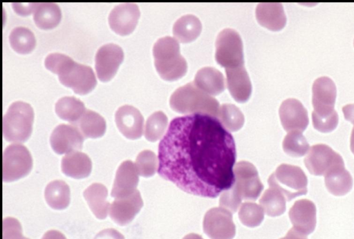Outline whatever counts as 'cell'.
Masks as SVG:
<instances>
[{"label": "cell", "mask_w": 354, "mask_h": 239, "mask_svg": "<svg viewBox=\"0 0 354 239\" xmlns=\"http://www.w3.org/2000/svg\"><path fill=\"white\" fill-rule=\"evenodd\" d=\"M350 149L351 152L354 155V126L351 131V138H350Z\"/></svg>", "instance_id": "46"}, {"label": "cell", "mask_w": 354, "mask_h": 239, "mask_svg": "<svg viewBox=\"0 0 354 239\" xmlns=\"http://www.w3.org/2000/svg\"><path fill=\"white\" fill-rule=\"evenodd\" d=\"M9 42L11 48L19 54L31 52L36 45L34 34L25 27L14 28L9 35Z\"/></svg>", "instance_id": "33"}, {"label": "cell", "mask_w": 354, "mask_h": 239, "mask_svg": "<svg viewBox=\"0 0 354 239\" xmlns=\"http://www.w3.org/2000/svg\"><path fill=\"white\" fill-rule=\"evenodd\" d=\"M234 182L223 191L219 199L221 207L235 213L242 200L254 201L263 189L257 169L249 162L241 161L234 167Z\"/></svg>", "instance_id": "3"}, {"label": "cell", "mask_w": 354, "mask_h": 239, "mask_svg": "<svg viewBox=\"0 0 354 239\" xmlns=\"http://www.w3.org/2000/svg\"><path fill=\"white\" fill-rule=\"evenodd\" d=\"M115 121L118 130L125 137L136 140L142 135L144 118L135 107L130 105L120 106L115 114Z\"/></svg>", "instance_id": "18"}, {"label": "cell", "mask_w": 354, "mask_h": 239, "mask_svg": "<svg viewBox=\"0 0 354 239\" xmlns=\"http://www.w3.org/2000/svg\"><path fill=\"white\" fill-rule=\"evenodd\" d=\"M282 146L287 155L295 157L304 156L310 149L306 138L298 131L288 132L283 139Z\"/></svg>", "instance_id": "36"}, {"label": "cell", "mask_w": 354, "mask_h": 239, "mask_svg": "<svg viewBox=\"0 0 354 239\" xmlns=\"http://www.w3.org/2000/svg\"><path fill=\"white\" fill-rule=\"evenodd\" d=\"M135 164L140 175L149 178L158 171V158L153 151L144 150L138 155Z\"/></svg>", "instance_id": "38"}, {"label": "cell", "mask_w": 354, "mask_h": 239, "mask_svg": "<svg viewBox=\"0 0 354 239\" xmlns=\"http://www.w3.org/2000/svg\"><path fill=\"white\" fill-rule=\"evenodd\" d=\"M286 199L278 189L270 187L259 200L260 205L269 216L276 217L282 215L286 209Z\"/></svg>", "instance_id": "32"}, {"label": "cell", "mask_w": 354, "mask_h": 239, "mask_svg": "<svg viewBox=\"0 0 354 239\" xmlns=\"http://www.w3.org/2000/svg\"><path fill=\"white\" fill-rule=\"evenodd\" d=\"M194 83L198 88L211 96L221 93L225 88L223 74L212 67H204L198 70Z\"/></svg>", "instance_id": "25"}, {"label": "cell", "mask_w": 354, "mask_h": 239, "mask_svg": "<svg viewBox=\"0 0 354 239\" xmlns=\"http://www.w3.org/2000/svg\"><path fill=\"white\" fill-rule=\"evenodd\" d=\"M183 239H203L200 235L196 233H189L186 235Z\"/></svg>", "instance_id": "45"}, {"label": "cell", "mask_w": 354, "mask_h": 239, "mask_svg": "<svg viewBox=\"0 0 354 239\" xmlns=\"http://www.w3.org/2000/svg\"><path fill=\"white\" fill-rule=\"evenodd\" d=\"M280 239H308L306 235H304L297 231H296L293 227L290 229L286 236L281 238Z\"/></svg>", "instance_id": "43"}, {"label": "cell", "mask_w": 354, "mask_h": 239, "mask_svg": "<svg viewBox=\"0 0 354 239\" xmlns=\"http://www.w3.org/2000/svg\"><path fill=\"white\" fill-rule=\"evenodd\" d=\"M42 239H66L63 234L57 231H50L46 233Z\"/></svg>", "instance_id": "44"}, {"label": "cell", "mask_w": 354, "mask_h": 239, "mask_svg": "<svg viewBox=\"0 0 354 239\" xmlns=\"http://www.w3.org/2000/svg\"><path fill=\"white\" fill-rule=\"evenodd\" d=\"M32 167L28 149L20 144L8 146L3 153V181L13 182L26 176Z\"/></svg>", "instance_id": "10"}, {"label": "cell", "mask_w": 354, "mask_h": 239, "mask_svg": "<svg viewBox=\"0 0 354 239\" xmlns=\"http://www.w3.org/2000/svg\"><path fill=\"white\" fill-rule=\"evenodd\" d=\"M136 164L131 160H125L119 166L113 188L111 196L116 198L130 195L136 191L139 177Z\"/></svg>", "instance_id": "19"}, {"label": "cell", "mask_w": 354, "mask_h": 239, "mask_svg": "<svg viewBox=\"0 0 354 239\" xmlns=\"http://www.w3.org/2000/svg\"><path fill=\"white\" fill-rule=\"evenodd\" d=\"M264 213L261 205L252 202H245L239 207V218L245 226L255 227L262 222Z\"/></svg>", "instance_id": "37"}, {"label": "cell", "mask_w": 354, "mask_h": 239, "mask_svg": "<svg viewBox=\"0 0 354 239\" xmlns=\"http://www.w3.org/2000/svg\"><path fill=\"white\" fill-rule=\"evenodd\" d=\"M55 111L63 120L74 125L86 112L84 103L75 97H63L55 104Z\"/></svg>", "instance_id": "31"}, {"label": "cell", "mask_w": 354, "mask_h": 239, "mask_svg": "<svg viewBox=\"0 0 354 239\" xmlns=\"http://www.w3.org/2000/svg\"><path fill=\"white\" fill-rule=\"evenodd\" d=\"M34 120L31 106L26 102H13L3 117V136L9 142L23 143L30 137Z\"/></svg>", "instance_id": "7"}, {"label": "cell", "mask_w": 354, "mask_h": 239, "mask_svg": "<svg viewBox=\"0 0 354 239\" xmlns=\"http://www.w3.org/2000/svg\"><path fill=\"white\" fill-rule=\"evenodd\" d=\"M270 187L278 189L285 196L286 201L306 195L308 178L301 167L281 164L268 180Z\"/></svg>", "instance_id": "8"}, {"label": "cell", "mask_w": 354, "mask_h": 239, "mask_svg": "<svg viewBox=\"0 0 354 239\" xmlns=\"http://www.w3.org/2000/svg\"><path fill=\"white\" fill-rule=\"evenodd\" d=\"M203 231L210 239H232L236 227L232 212L222 207L210 209L204 217Z\"/></svg>", "instance_id": "12"}, {"label": "cell", "mask_w": 354, "mask_h": 239, "mask_svg": "<svg viewBox=\"0 0 354 239\" xmlns=\"http://www.w3.org/2000/svg\"><path fill=\"white\" fill-rule=\"evenodd\" d=\"M74 126L80 130L84 138L100 137L106 131L104 119L91 110H86Z\"/></svg>", "instance_id": "30"}, {"label": "cell", "mask_w": 354, "mask_h": 239, "mask_svg": "<svg viewBox=\"0 0 354 239\" xmlns=\"http://www.w3.org/2000/svg\"><path fill=\"white\" fill-rule=\"evenodd\" d=\"M94 239H124V236L113 229H108L100 232Z\"/></svg>", "instance_id": "41"}, {"label": "cell", "mask_w": 354, "mask_h": 239, "mask_svg": "<svg viewBox=\"0 0 354 239\" xmlns=\"http://www.w3.org/2000/svg\"><path fill=\"white\" fill-rule=\"evenodd\" d=\"M218 120L229 132H235L244 124V115L240 109L232 104H224L218 110Z\"/></svg>", "instance_id": "34"}, {"label": "cell", "mask_w": 354, "mask_h": 239, "mask_svg": "<svg viewBox=\"0 0 354 239\" xmlns=\"http://www.w3.org/2000/svg\"><path fill=\"white\" fill-rule=\"evenodd\" d=\"M92 170V162L85 153L75 151L66 154L62 160V171L74 179L88 177Z\"/></svg>", "instance_id": "23"}, {"label": "cell", "mask_w": 354, "mask_h": 239, "mask_svg": "<svg viewBox=\"0 0 354 239\" xmlns=\"http://www.w3.org/2000/svg\"><path fill=\"white\" fill-rule=\"evenodd\" d=\"M13 10L21 16L30 15L35 10L36 3H12Z\"/></svg>", "instance_id": "40"}, {"label": "cell", "mask_w": 354, "mask_h": 239, "mask_svg": "<svg viewBox=\"0 0 354 239\" xmlns=\"http://www.w3.org/2000/svg\"><path fill=\"white\" fill-rule=\"evenodd\" d=\"M312 92L313 124L327 125L339 121L334 108L337 96L334 82L328 77H320L314 81Z\"/></svg>", "instance_id": "6"}, {"label": "cell", "mask_w": 354, "mask_h": 239, "mask_svg": "<svg viewBox=\"0 0 354 239\" xmlns=\"http://www.w3.org/2000/svg\"><path fill=\"white\" fill-rule=\"evenodd\" d=\"M44 197L47 204L53 209L61 210L66 208L71 200L68 185L62 180H54L45 189Z\"/></svg>", "instance_id": "29"}, {"label": "cell", "mask_w": 354, "mask_h": 239, "mask_svg": "<svg viewBox=\"0 0 354 239\" xmlns=\"http://www.w3.org/2000/svg\"><path fill=\"white\" fill-rule=\"evenodd\" d=\"M281 125L286 132L304 131L309 123L308 111L301 102L294 98L284 100L279 110Z\"/></svg>", "instance_id": "15"}, {"label": "cell", "mask_w": 354, "mask_h": 239, "mask_svg": "<svg viewBox=\"0 0 354 239\" xmlns=\"http://www.w3.org/2000/svg\"><path fill=\"white\" fill-rule=\"evenodd\" d=\"M171 108L181 114H205L217 117L218 101L198 88L194 82L177 88L169 99Z\"/></svg>", "instance_id": "4"}, {"label": "cell", "mask_w": 354, "mask_h": 239, "mask_svg": "<svg viewBox=\"0 0 354 239\" xmlns=\"http://www.w3.org/2000/svg\"><path fill=\"white\" fill-rule=\"evenodd\" d=\"M325 186L328 191L335 195L342 196L347 194L353 185V180L344 164L335 166L324 175Z\"/></svg>", "instance_id": "24"}, {"label": "cell", "mask_w": 354, "mask_h": 239, "mask_svg": "<svg viewBox=\"0 0 354 239\" xmlns=\"http://www.w3.org/2000/svg\"><path fill=\"white\" fill-rule=\"evenodd\" d=\"M342 112L345 120L354 125V104H349L343 106Z\"/></svg>", "instance_id": "42"}, {"label": "cell", "mask_w": 354, "mask_h": 239, "mask_svg": "<svg viewBox=\"0 0 354 239\" xmlns=\"http://www.w3.org/2000/svg\"><path fill=\"white\" fill-rule=\"evenodd\" d=\"M139 17L140 10L136 3H121L116 6L109 13V24L116 34L125 36L134 30Z\"/></svg>", "instance_id": "16"}, {"label": "cell", "mask_w": 354, "mask_h": 239, "mask_svg": "<svg viewBox=\"0 0 354 239\" xmlns=\"http://www.w3.org/2000/svg\"><path fill=\"white\" fill-rule=\"evenodd\" d=\"M61 10L54 3H36L33 11V20L35 25L43 30L55 28L60 22Z\"/></svg>", "instance_id": "28"}, {"label": "cell", "mask_w": 354, "mask_h": 239, "mask_svg": "<svg viewBox=\"0 0 354 239\" xmlns=\"http://www.w3.org/2000/svg\"><path fill=\"white\" fill-rule=\"evenodd\" d=\"M259 23L272 31L282 30L286 23V17L281 3H261L255 10Z\"/></svg>", "instance_id": "22"}, {"label": "cell", "mask_w": 354, "mask_h": 239, "mask_svg": "<svg viewBox=\"0 0 354 239\" xmlns=\"http://www.w3.org/2000/svg\"><path fill=\"white\" fill-rule=\"evenodd\" d=\"M45 67L57 75L59 81L72 88L75 93L86 95L97 85L91 67L78 64L70 57L61 53H51L44 61Z\"/></svg>", "instance_id": "2"}, {"label": "cell", "mask_w": 354, "mask_h": 239, "mask_svg": "<svg viewBox=\"0 0 354 239\" xmlns=\"http://www.w3.org/2000/svg\"><path fill=\"white\" fill-rule=\"evenodd\" d=\"M201 30L202 25L198 18L192 15H186L174 23L172 31L178 42L187 44L194 41Z\"/></svg>", "instance_id": "27"}, {"label": "cell", "mask_w": 354, "mask_h": 239, "mask_svg": "<svg viewBox=\"0 0 354 239\" xmlns=\"http://www.w3.org/2000/svg\"><path fill=\"white\" fill-rule=\"evenodd\" d=\"M143 202L139 191L129 196L116 198L109 207L111 219L120 225L129 223L140 211Z\"/></svg>", "instance_id": "20"}, {"label": "cell", "mask_w": 354, "mask_h": 239, "mask_svg": "<svg viewBox=\"0 0 354 239\" xmlns=\"http://www.w3.org/2000/svg\"><path fill=\"white\" fill-rule=\"evenodd\" d=\"M215 46V59L221 66L227 69L244 66L243 43L236 31L230 28L221 31Z\"/></svg>", "instance_id": "9"}, {"label": "cell", "mask_w": 354, "mask_h": 239, "mask_svg": "<svg viewBox=\"0 0 354 239\" xmlns=\"http://www.w3.org/2000/svg\"><path fill=\"white\" fill-rule=\"evenodd\" d=\"M3 239H27L21 235L19 222L15 218H6L3 222Z\"/></svg>", "instance_id": "39"}, {"label": "cell", "mask_w": 354, "mask_h": 239, "mask_svg": "<svg viewBox=\"0 0 354 239\" xmlns=\"http://www.w3.org/2000/svg\"><path fill=\"white\" fill-rule=\"evenodd\" d=\"M83 195L94 215L99 219L105 218L110 207L106 187L100 183H93L84 190Z\"/></svg>", "instance_id": "26"}, {"label": "cell", "mask_w": 354, "mask_h": 239, "mask_svg": "<svg viewBox=\"0 0 354 239\" xmlns=\"http://www.w3.org/2000/svg\"><path fill=\"white\" fill-rule=\"evenodd\" d=\"M316 212L313 201L308 199L297 200L288 213L293 228L306 236L313 233L316 227Z\"/></svg>", "instance_id": "17"}, {"label": "cell", "mask_w": 354, "mask_h": 239, "mask_svg": "<svg viewBox=\"0 0 354 239\" xmlns=\"http://www.w3.org/2000/svg\"><path fill=\"white\" fill-rule=\"evenodd\" d=\"M84 137L74 125L62 124L56 126L50 137L53 150L57 154L80 151Z\"/></svg>", "instance_id": "14"}, {"label": "cell", "mask_w": 354, "mask_h": 239, "mask_svg": "<svg viewBox=\"0 0 354 239\" xmlns=\"http://www.w3.org/2000/svg\"><path fill=\"white\" fill-rule=\"evenodd\" d=\"M304 162L309 173L317 176L325 175L335 166L344 164L342 157L324 144L312 146Z\"/></svg>", "instance_id": "11"}, {"label": "cell", "mask_w": 354, "mask_h": 239, "mask_svg": "<svg viewBox=\"0 0 354 239\" xmlns=\"http://www.w3.org/2000/svg\"><path fill=\"white\" fill-rule=\"evenodd\" d=\"M153 55L156 69L164 80L176 81L186 74L187 62L180 53L179 42L175 38L159 39L153 45Z\"/></svg>", "instance_id": "5"}, {"label": "cell", "mask_w": 354, "mask_h": 239, "mask_svg": "<svg viewBox=\"0 0 354 239\" xmlns=\"http://www.w3.org/2000/svg\"><path fill=\"white\" fill-rule=\"evenodd\" d=\"M234 138L205 114L173 119L158 145V173L183 191L215 198L234 182Z\"/></svg>", "instance_id": "1"}, {"label": "cell", "mask_w": 354, "mask_h": 239, "mask_svg": "<svg viewBox=\"0 0 354 239\" xmlns=\"http://www.w3.org/2000/svg\"><path fill=\"white\" fill-rule=\"evenodd\" d=\"M168 126V119L162 111H156L147 120L145 137L149 142H156L162 138Z\"/></svg>", "instance_id": "35"}, {"label": "cell", "mask_w": 354, "mask_h": 239, "mask_svg": "<svg viewBox=\"0 0 354 239\" xmlns=\"http://www.w3.org/2000/svg\"><path fill=\"white\" fill-rule=\"evenodd\" d=\"M353 44H354V42H353Z\"/></svg>", "instance_id": "47"}, {"label": "cell", "mask_w": 354, "mask_h": 239, "mask_svg": "<svg viewBox=\"0 0 354 239\" xmlns=\"http://www.w3.org/2000/svg\"><path fill=\"white\" fill-rule=\"evenodd\" d=\"M124 59L122 49L115 44H107L96 52L95 71L97 78L103 82L110 81Z\"/></svg>", "instance_id": "13"}, {"label": "cell", "mask_w": 354, "mask_h": 239, "mask_svg": "<svg viewBox=\"0 0 354 239\" xmlns=\"http://www.w3.org/2000/svg\"><path fill=\"white\" fill-rule=\"evenodd\" d=\"M228 90L239 103L247 102L252 93V84L244 66L225 69Z\"/></svg>", "instance_id": "21"}]
</instances>
